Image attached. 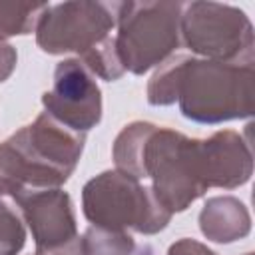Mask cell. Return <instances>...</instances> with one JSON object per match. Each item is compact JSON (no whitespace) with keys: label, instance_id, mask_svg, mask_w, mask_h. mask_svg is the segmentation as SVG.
Segmentation results:
<instances>
[{"label":"cell","instance_id":"e0dca14e","mask_svg":"<svg viewBox=\"0 0 255 255\" xmlns=\"http://www.w3.org/2000/svg\"><path fill=\"white\" fill-rule=\"evenodd\" d=\"M141 255H153V251H151L149 247H143V251H141Z\"/></svg>","mask_w":255,"mask_h":255},{"label":"cell","instance_id":"5b68a950","mask_svg":"<svg viewBox=\"0 0 255 255\" xmlns=\"http://www.w3.org/2000/svg\"><path fill=\"white\" fill-rule=\"evenodd\" d=\"M82 207L94 227L110 231L133 229L153 235L171 219V213L159 203L151 185H143L120 169L104 171L90 179L82 191Z\"/></svg>","mask_w":255,"mask_h":255},{"label":"cell","instance_id":"2e32d148","mask_svg":"<svg viewBox=\"0 0 255 255\" xmlns=\"http://www.w3.org/2000/svg\"><path fill=\"white\" fill-rule=\"evenodd\" d=\"M14 66H16V50L4 40H0V84L8 80Z\"/></svg>","mask_w":255,"mask_h":255},{"label":"cell","instance_id":"8fae6325","mask_svg":"<svg viewBox=\"0 0 255 255\" xmlns=\"http://www.w3.org/2000/svg\"><path fill=\"white\" fill-rule=\"evenodd\" d=\"M201 233L217 243H231L245 237L251 229V217L245 205L235 197H213L199 213Z\"/></svg>","mask_w":255,"mask_h":255},{"label":"cell","instance_id":"5bb4252c","mask_svg":"<svg viewBox=\"0 0 255 255\" xmlns=\"http://www.w3.org/2000/svg\"><path fill=\"white\" fill-rule=\"evenodd\" d=\"M24 241L26 231L20 215L0 199V255H18Z\"/></svg>","mask_w":255,"mask_h":255},{"label":"cell","instance_id":"4fadbf2b","mask_svg":"<svg viewBox=\"0 0 255 255\" xmlns=\"http://www.w3.org/2000/svg\"><path fill=\"white\" fill-rule=\"evenodd\" d=\"M48 4H22V2H0V40L18 34H30L36 30L40 16Z\"/></svg>","mask_w":255,"mask_h":255},{"label":"cell","instance_id":"7a4b0ae2","mask_svg":"<svg viewBox=\"0 0 255 255\" xmlns=\"http://www.w3.org/2000/svg\"><path fill=\"white\" fill-rule=\"evenodd\" d=\"M255 96L253 64L177 56L163 62L147 86L151 106L179 104L187 120L221 124L251 118Z\"/></svg>","mask_w":255,"mask_h":255},{"label":"cell","instance_id":"3957f363","mask_svg":"<svg viewBox=\"0 0 255 255\" xmlns=\"http://www.w3.org/2000/svg\"><path fill=\"white\" fill-rule=\"evenodd\" d=\"M86 133L74 131L42 112L0 143V197L60 187L74 173Z\"/></svg>","mask_w":255,"mask_h":255},{"label":"cell","instance_id":"277c9868","mask_svg":"<svg viewBox=\"0 0 255 255\" xmlns=\"http://www.w3.org/2000/svg\"><path fill=\"white\" fill-rule=\"evenodd\" d=\"M118 10L120 2L48 4L36 26V42L48 54L76 52L94 76L114 82L126 72L110 36Z\"/></svg>","mask_w":255,"mask_h":255},{"label":"cell","instance_id":"52a82bcc","mask_svg":"<svg viewBox=\"0 0 255 255\" xmlns=\"http://www.w3.org/2000/svg\"><path fill=\"white\" fill-rule=\"evenodd\" d=\"M179 34L185 46L213 62L253 64V26L249 18L225 4H183Z\"/></svg>","mask_w":255,"mask_h":255},{"label":"cell","instance_id":"30bf717a","mask_svg":"<svg viewBox=\"0 0 255 255\" xmlns=\"http://www.w3.org/2000/svg\"><path fill=\"white\" fill-rule=\"evenodd\" d=\"M209 165L211 187L233 189L249 181L253 171V159L249 143L235 131H215L203 139Z\"/></svg>","mask_w":255,"mask_h":255},{"label":"cell","instance_id":"ba28073f","mask_svg":"<svg viewBox=\"0 0 255 255\" xmlns=\"http://www.w3.org/2000/svg\"><path fill=\"white\" fill-rule=\"evenodd\" d=\"M48 116L86 133L102 120V94L94 74L80 60H64L54 70L52 88L42 96Z\"/></svg>","mask_w":255,"mask_h":255},{"label":"cell","instance_id":"7c38bea8","mask_svg":"<svg viewBox=\"0 0 255 255\" xmlns=\"http://www.w3.org/2000/svg\"><path fill=\"white\" fill-rule=\"evenodd\" d=\"M80 255H135V241L128 231L90 227L80 239Z\"/></svg>","mask_w":255,"mask_h":255},{"label":"cell","instance_id":"9a60e30c","mask_svg":"<svg viewBox=\"0 0 255 255\" xmlns=\"http://www.w3.org/2000/svg\"><path fill=\"white\" fill-rule=\"evenodd\" d=\"M167 255H217V253L211 251V249H207L203 243H199V241H195V239L183 237V239L175 241V243L169 247Z\"/></svg>","mask_w":255,"mask_h":255},{"label":"cell","instance_id":"9c48e42d","mask_svg":"<svg viewBox=\"0 0 255 255\" xmlns=\"http://www.w3.org/2000/svg\"><path fill=\"white\" fill-rule=\"evenodd\" d=\"M32 231L38 253L80 255L72 199L60 187L28 191L14 199Z\"/></svg>","mask_w":255,"mask_h":255},{"label":"cell","instance_id":"8992f818","mask_svg":"<svg viewBox=\"0 0 255 255\" xmlns=\"http://www.w3.org/2000/svg\"><path fill=\"white\" fill-rule=\"evenodd\" d=\"M181 2H120L116 52L124 70L145 74L179 46Z\"/></svg>","mask_w":255,"mask_h":255},{"label":"cell","instance_id":"6da1fadb","mask_svg":"<svg viewBox=\"0 0 255 255\" xmlns=\"http://www.w3.org/2000/svg\"><path fill=\"white\" fill-rule=\"evenodd\" d=\"M116 167L135 179H151V189L169 211L187 209L211 187L203 139L133 122L122 129L114 143Z\"/></svg>","mask_w":255,"mask_h":255},{"label":"cell","instance_id":"ac0fdd59","mask_svg":"<svg viewBox=\"0 0 255 255\" xmlns=\"http://www.w3.org/2000/svg\"><path fill=\"white\" fill-rule=\"evenodd\" d=\"M36 255H50V253H36Z\"/></svg>","mask_w":255,"mask_h":255},{"label":"cell","instance_id":"d6986e66","mask_svg":"<svg viewBox=\"0 0 255 255\" xmlns=\"http://www.w3.org/2000/svg\"><path fill=\"white\" fill-rule=\"evenodd\" d=\"M245 255H253V253H245Z\"/></svg>","mask_w":255,"mask_h":255}]
</instances>
